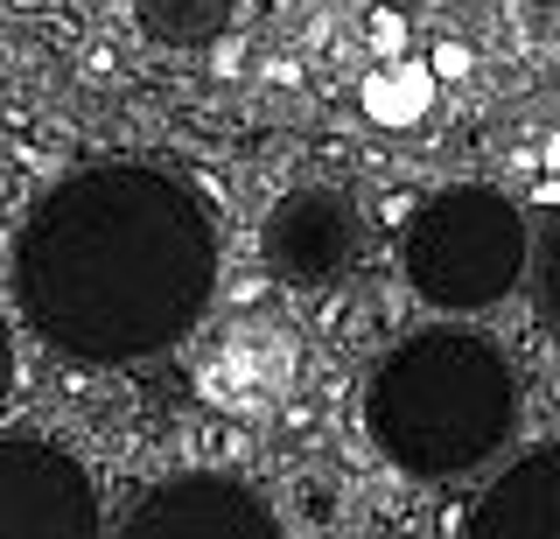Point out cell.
I'll use <instances>...</instances> for the list:
<instances>
[{
  "instance_id": "1",
  "label": "cell",
  "mask_w": 560,
  "mask_h": 539,
  "mask_svg": "<svg viewBox=\"0 0 560 539\" xmlns=\"http://www.w3.org/2000/svg\"><path fill=\"white\" fill-rule=\"evenodd\" d=\"M218 294V224L154 162H84L28 203L14 232V308L70 364H148L203 323Z\"/></svg>"
},
{
  "instance_id": "2",
  "label": "cell",
  "mask_w": 560,
  "mask_h": 539,
  "mask_svg": "<svg viewBox=\"0 0 560 539\" xmlns=\"http://www.w3.org/2000/svg\"><path fill=\"white\" fill-rule=\"evenodd\" d=\"M364 434L393 469L455 483L518 434V372L477 329H413L364 378Z\"/></svg>"
},
{
  "instance_id": "3",
  "label": "cell",
  "mask_w": 560,
  "mask_h": 539,
  "mask_svg": "<svg viewBox=\"0 0 560 539\" xmlns=\"http://www.w3.org/2000/svg\"><path fill=\"white\" fill-rule=\"evenodd\" d=\"M533 232H525V211L504 189L490 183H455L434 189L428 203L407 218V238H399V267H407V288L428 308H490L504 302L525 267H533Z\"/></svg>"
},
{
  "instance_id": "4",
  "label": "cell",
  "mask_w": 560,
  "mask_h": 539,
  "mask_svg": "<svg viewBox=\"0 0 560 539\" xmlns=\"http://www.w3.org/2000/svg\"><path fill=\"white\" fill-rule=\"evenodd\" d=\"M0 539H105L92 477L49 434H0Z\"/></svg>"
},
{
  "instance_id": "5",
  "label": "cell",
  "mask_w": 560,
  "mask_h": 539,
  "mask_svg": "<svg viewBox=\"0 0 560 539\" xmlns=\"http://www.w3.org/2000/svg\"><path fill=\"white\" fill-rule=\"evenodd\" d=\"M259 259L280 288L294 294H329L358 273L364 259V211L337 183H302L267 211L259 224Z\"/></svg>"
},
{
  "instance_id": "6",
  "label": "cell",
  "mask_w": 560,
  "mask_h": 539,
  "mask_svg": "<svg viewBox=\"0 0 560 539\" xmlns=\"http://www.w3.org/2000/svg\"><path fill=\"white\" fill-rule=\"evenodd\" d=\"M113 539H280V512L224 469H183L148 483Z\"/></svg>"
},
{
  "instance_id": "7",
  "label": "cell",
  "mask_w": 560,
  "mask_h": 539,
  "mask_svg": "<svg viewBox=\"0 0 560 539\" xmlns=\"http://www.w3.org/2000/svg\"><path fill=\"white\" fill-rule=\"evenodd\" d=\"M463 539H560V442L504 462V477L477 497Z\"/></svg>"
},
{
  "instance_id": "8",
  "label": "cell",
  "mask_w": 560,
  "mask_h": 539,
  "mask_svg": "<svg viewBox=\"0 0 560 539\" xmlns=\"http://www.w3.org/2000/svg\"><path fill=\"white\" fill-rule=\"evenodd\" d=\"M238 0H133V22L154 49H203L232 28Z\"/></svg>"
},
{
  "instance_id": "9",
  "label": "cell",
  "mask_w": 560,
  "mask_h": 539,
  "mask_svg": "<svg viewBox=\"0 0 560 539\" xmlns=\"http://www.w3.org/2000/svg\"><path fill=\"white\" fill-rule=\"evenodd\" d=\"M533 308H539V329L560 343V211L547 218L539 253H533Z\"/></svg>"
}]
</instances>
